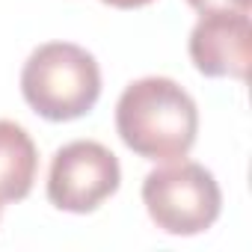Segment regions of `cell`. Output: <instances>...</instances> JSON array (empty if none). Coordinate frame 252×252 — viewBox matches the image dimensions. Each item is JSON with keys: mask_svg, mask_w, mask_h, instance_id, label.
Masks as SVG:
<instances>
[{"mask_svg": "<svg viewBox=\"0 0 252 252\" xmlns=\"http://www.w3.org/2000/svg\"><path fill=\"white\" fill-rule=\"evenodd\" d=\"M196 12H249L252 0H187Z\"/></svg>", "mask_w": 252, "mask_h": 252, "instance_id": "7", "label": "cell"}, {"mask_svg": "<svg viewBox=\"0 0 252 252\" xmlns=\"http://www.w3.org/2000/svg\"><path fill=\"white\" fill-rule=\"evenodd\" d=\"M143 202L149 217L166 234L190 237L208 231L222 211V193L211 169L193 160H166L143 181Z\"/></svg>", "mask_w": 252, "mask_h": 252, "instance_id": "3", "label": "cell"}, {"mask_svg": "<svg viewBox=\"0 0 252 252\" xmlns=\"http://www.w3.org/2000/svg\"><path fill=\"white\" fill-rule=\"evenodd\" d=\"M24 101L48 122L86 116L101 95V68L95 57L71 42L39 45L21 68Z\"/></svg>", "mask_w": 252, "mask_h": 252, "instance_id": "2", "label": "cell"}, {"mask_svg": "<svg viewBox=\"0 0 252 252\" xmlns=\"http://www.w3.org/2000/svg\"><path fill=\"white\" fill-rule=\"evenodd\" d=\"M39 169V152L21 125L0 119V202L30 196Z\"/></svg>", "mask_w": 252, "mask_h": 252, "instance_id": "6", "label": "cell"}, {"mask_svg": "<svg viewBox=\"0 0 252 252\" xmlns=\"http://www.w3.org/2000/svg\"><path fill=\"white\" fill-rule=\"evenodd\" d=\"M249 45V12H205L190 33V60L205 77L246 80Z\"/></svg>", "mask_w": 252, "mask_h": 252, "instance_id": "5", "label": "cell"}, {"mask_svg": "<svg viewBox=\"0 0 252 252\" xmlns=\"http://www.w3.org/2000/svg\"><path fill=\"white\" fill-rule=\"evenodd\" d=\"M107 6H116V9H140V6H149L152 0H101Z\"/></svg>", "mask_w": 252, "mask_h": 252, "instance_id": "8", "label": "cell"}, {"mask_svg": "<svg viewBox=\"0 0 252 252\" xmlns=\"http://www.w3.org/2000/svg\"><path fill=\"white\" fill-rule=\"evenodd\" d=\"M122 143L146 160H181L196 143L199 110L184 86L169 77H140L116 104Z\"/></svg>", "mask_w": 252, "mask_h": 252, "instance_id": "1", "label": "cell"}, {"mask_svg": "<svg viewBox=\"0 0 252 252\" xmlns=\"http://www.w3.org/2000/svg\"><path fill=\"white\" fill-rule=\"evenodd\" d=\"M122 184L119 158L95 143L74 140L57 149L48 172V199L68 214H92Z\"/></svg>", "mask_w": 252, "mask_h": 252, "instance_id": "4", "label": "cell"}]
</instances>
